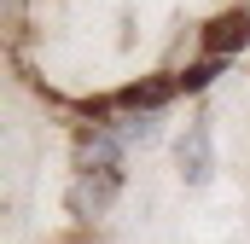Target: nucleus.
Segmentation results:
<instances>
[{"label": "nucleus", "mask_w": 250, "mask_h": 244, "mask_svg": "<svg viewBox=\"0 0 250 244\" xmlns=\"http://www.w3.org/2000/svg\"><path fill=\"white\" fill-rule=\"evenodd\" d=\"M175 157H181V181H187V186H204L209 175H215V145H209V122H204V117L187 122Z\"/></svg>", "instance_id": "nucleus-1"}, {"label": "nucleus", "mask_w": 250, "mask_h": 244, "mask_svg": "<svg viewBox=\"0 0 250 244\" xmlns=\"http://www.w3.org/2000/svg\"><path fill=\"white\" fill-rule=\"evenodd\" d=\"M209 53L215 59H227V53H239V47H250V12H221L215 23H209Z\"/></svg>", "instance_id": "nucleus-2"}]
</instances>
